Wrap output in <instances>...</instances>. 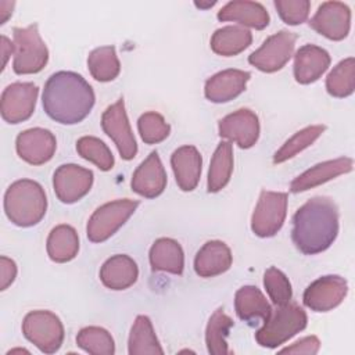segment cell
I'll use <instances>...</instances> for the list:
<instances>
[{
  "instance_id": "277c9868",
  "label": "cell",
  "mask_w": 355,
  "mask_h": 355,
  "mask_svg": "<svg viewBox=\"0 0 355 355\" xmlns=\"http://www.w3.org/2000/svg\"><path fill=\"white\" fill-rule=\"evenodd\" d=\"M306 313L300 305L294 302L276 305L268 320L255 333V340L261 347L277 348L302 331L306 327Z\"/></svg>"
},
{
  "instance_id": "5bb4252c",
  "label": "cell",
  "mask_w": 355,
  "mask_h": 355,
  "mask_svg": "<svg viewBox=\"0 0 355 355\" xmlns=\"http://www.w3.org/2000/svg\"><path fill=\"white\" fill-rule=\"evenodd\" d=\"M309 26L330 40H343L351 28V10L341 1H324L309 21Z\"/></svg>"
},
{
  "instance_id": "d590c367",
  "label": "cell",
  "mask_w": 355,
  "mask_h": 355,
  "mask_svg": "<svg viewBox=\"0 0 355 355\" xmlns=\"http://www.w3.org/2000/svg\"><path fill=\"white\" fill-rule=\"evenodd\" d=\"M78 154L93 162L101 171H110L114 166V155L107 144L94 136H83L76 141Z\"/></svg>"
},
{
  "instance_id": "603a6c76",
  "label": "cell",
  "mask_w": 355,
  "mask_h": 355,
  "mask_svg": "<svg viewBox=\"0 0 355 355\" xmlns=\"http://www.w3.org/2000/svg\"><path fill=\"white\" fill-rule=\"evenodd\" d=\"M218 19L222 22H239L240 25L261 31L269 25L270 18L266 8L261 3L248 0H234L225 4L218 11Z\"/></svg>"
},
{
  "instance_id": "d4e9b609",
  "label": "cell",
  "mask_w": 355,
  "mask_h": 355,
  "mask_svg": "<svg viewBox=\"0 0 355 355\" xmlns=\"http://www.w3.org/2000/svg\"><path fill=\"white\" fill-rule=\"evenodd\" d=\"M234 309L237 316L251 326L257 324L259 319L266 322L272 312L265 295L255 286H243L236 291Z\"/></svg>"
},
{
  "instance_id": "6da1fadb",
  "label": "cell",
  "mask_w": 355,
  "mask_h": 355,
  "mask_svg": "<svg viewBox=\"0 0 355 355\" xmlns=\"http://www.w3.org/2000/svg\"><path fill=\"white\" fill-rule=\"evenodd\" d=\"M96 97L93 87L85 78L72 71L53 73L43 89L42 103L44 112L55 122L75 125L92 111Z\"/></svg>"
},
{
  "instance_id": "3957f363",
  "label": "cell",
  "mask_w": 355,
  "mask_h": 355,
  "mask_svg": "<svg viewBox=\"0 0 355 355\" xmlns=\"http://www.w3.org/2000/svg\"><path fill=\"white\" fill-rule=\"evenodd\" d=\"M47 209V198L43 187L31 179L14 182L4 194V212L19 227L37 225Z\"/></svg>"
},
{
  "instance_id": "4fadbf2b",
  "label": "cell",
  "mask_w": 355,
  "mask_h": 355,
  "mask_svg": "<svg viewBox=\"0 0 355 355\" xmlns=\"http://www.w3.org/2000/svg\"><path fill=\"white\" fill-rule=\"evenodd\" d=\"M93 184V172L76 164L60 165L53 175L57 198L64 204H73L85 197Z\"/></svg>"
},
{
  "instance_id": "7c38bea8",
  "label": "cell",
  "mask_w": 355,
  "mask_h": 355,
  "mask_svg": "<svg viewBox=\"0 0 355 355\" xmlns=\"http://www.w3.org/2000/svg\"><path fill=\"white\" fill-rule=\"evenodd\" d=\"M348 293L347 280L338 275H326L312 282L304 291V305L315 312H327L338 306Z\"/></svg>"
},
{
  "instance_id": "83f0119b",
  "label": "cell",
  "mask_w": 355,
  "mask_h": 355,
  "mask_svg": "<svg viewBox=\"0 0 355 355\" xmlns=\"http://www.w3.org/2000/svg\"><path fill=\"white\" fill-rule=\"evenodd\" d=\"M79 237L69 225H58L51 229L47 237V255L51 261L64 263L78 255Z\"/></svg>"
},
{
  "instance_id": "2e32d148",
  "label": "cell",
  "mask_w": 355,
  "mask_h": 355,
  "mask_svg": "<svg viewBox=\"0 0 355 355\" xmlns=\"http://www.w3.org/2000/svg\"><path fill=\"white\" fill-rule=\"evenodd\" d=\"M17 154L31 165L49 162L57 148V140L49 129L31 128L21 132L15 140Z\"/></svg>"
},
{
  "instance_id": "ffe728a7",
  "label": "cell",
  "mask_w": 355,
  "mask_h": 355,
  "mask_svg": "<svg viewBox=\"0 0 355 355\" xmlns=\"http://www.w3.org/2000/svg\"><path fill=\"white\" fill-rule=\"evenodd\" d=\"M329 53L315 44H304L294 55V78L301 85H309L318 80L329 68Z\"/></svg>"
},
{
  "instance_id": "f35d334b",
  "label": "cell",
  "mask_w": 355,
  "mask_h": 355,
  "mask_svg": "<svg viewBox=\"0 0 355 355\" xmlns=\"http://www.w3.org/2000/svg\"><path fill=\"white\" fill-rule=\"evenodd\" d=\"M273 4L287 25H300L308 19L311 8L308 0H275Z\"/></svg>"
},
{
  "instance_id": "ab89813d",
  "label": "cell",
  "mask_w": 355,
  "mask_h": 355,
  "mask_svg": "<svg viewBox=\"0 0 355 355\" xmlns=\"http://www.w3.org/2000/svg\"><path fill=\"white\" fill-rule=\"evenodd\" d=\"M319 348H320V341H319V338H318L316 336H308V337H304V338L298 340V341L294 343L293 345L280 349V352L315 355V354H318Z\"/></svg>"
},
{
  "instance_id": "e575fe53",
  "label": "cell",
  "mask_w": 355,
  "mask_h": 355,
  "mask_svg": "<svg viewBox=\"0 0 355 355\" xmlns=\"http://www.w3.org/2000/svg\"><path fill=\"white\" fill-rule=\"evenodd\" d=\"M324 129L326 128L323 125H311L298 130L275 153L273 164H282L295 157L298 153L309 147L324 132Z\"/></svg>"
},
{
  "instance_id": "7402d4cb",
  "label": "cell",
  "mask_w": 355,
  "mask_h": 355,
  "mask_svg": "<svg viewBox=\"0 0 355 355\" xmlns=\"http://www.w3.org/2000/svg\"><path fill=\"white\" fill-rule=\"evenodd\" d=\"M232 251L219 240L207 241L196 254L194 270L201 277H214L225 273L232 266Z\"/></svg>"
},
{
  "instance_id": "9c48e42d",
  "label": "cell",
  "mask_w": 355,
  "mask_h": 355,
  "mask_svg": "<svg viewBox=\"0 0 355 355\" xmlns=\"http://www.w3.org/2000/svg\"><path fill=\"white\" fill-rule=\"evenodd\" d=\"M297 35L288 31H280L269 36L259 49L250 54L248 62L262 72H276L282 69L291 58Z\"/></svg>"
},
{
  "instance_id": "52a82bcc",
  "label": "cell",
  "mask_w": 355,
  "mask_h": 355,
  "mask_svg": "<svg viewBox=\"0 0 355 355\" xmlns=\"http://www.w3.org/2000/svg\"><path fill=\"white\" fill-rule=\"evenodd\" d=\"M137 200H115L98 207L90 216L86 234L93 243H103L108 240L136 211Z\"/></svg>"
},
{
  "instance_id": "cb8c5ba5",
  "label": "cell",
  "mask_w": 355,
  "mask_h": 355,
  "mask_svg": "<svg viewBox=\"0 0 355 355\" xmlns=\"http://www.w3.org/2000/svg\"><path fill=\"white\" fill-rule=\"evenodd\" d=\"M139 268L136 262L125 254H116L108 258L100 269L101 283L111 290H125L136 283Z\"/></svg>"
},
{
  "instance_id": "8d00e7d4",
  "label": "cell",
  "mask_w": 355,
  "mask_h": 355,
  "mask_svg": "<svg viewBox=\"0 0 355 355\" xmlns=\"http://www.w3.org/2000/svg\"><path fill=\"white\" fill-rule=\"evenodd\" d=\"M137 129L141 140L146 144H157L164 141L171 132V126L165 122L164 116L155 111H148L140 115Z\"/></svg>"
},
{
  "instance_id": "d6986e66",
  "label": "cell",
  "mask_w": 355,
  "mask_h": 355,
  "mask_svg": "<svg viewBox=\"0 0 355 355\" xmlns=\"http://www.w3.org/2000/svg\"><path fill=\"white\" fill-rule=\"evenodd\" d=\"M352 165H354V161L348 157H340L336 159H329V161L316 164L312 168L306 169L300 176H297L291 182L290 190L293 193H301V191L313 189L340 175L351 172Z\"/></svg>"
},
{
  "instance_id": "b9f144b4",
  "label": "cell",
  "mask_w": 355,
  "mask_h": 355,
  "mask_svg": "<svg viewBox=\"0 0 355 355\" xmlns=\"http://www.w3.org/2000/svg\"><path fill=\"white\" fill-rule=\"evenodd\" d=\"M0 49H1V57H3V62H1V71L6 68V64L10 58L11 54H14V43H11V40L1 35V44H0Z\"/></svg>"
},
{
  "instance_id": "f546056e",
  "label": "cell",
  "mask_w": 355,
  "mask_h": 355,
  "mask_svg": "<svg viewBox=\"0 0 355 355\" xmlns=\"http://www.w3.org/2000/svg\"><path fill=\"white\" fill-rule=\"evenodd\" d=\"M233 172V147L230 141H220L211 158L207 189L209 193L220 191L230 180Z\"/></svg>"
},
{
  "instance_id": "d6a6232c",
  "label": "cell",
  "mask_w": 355,
  "mask_h": 355,
  "mask_svg": "<svg viewBox=\"0 0 355 355\" xmlns=\"http://www.w3.org/2000/svg\"><path fill=\"white\" fill-rule=\"evenodd\" d=\"M355 89V60L348 57L340 61L326 78V90L337 98L348 97Z\"/></svg>"
},
{
  "instance_id": "1f68e13d",
  "label": "cell",
  "mask_w": 355,
  "mask_h": 355,
  "mask_svg": "<svg viewBox=\"0 0 355 355\" xmlns=\"http://www.w3.org/2000/svg\"><path fill=\"white\" fill-rule=\"evenodd\" d=\"M90 75L98 82L114 80L121 71V64L114 46H101L94 49L87 57Z\"/></svg>"
},
{
  "instance_id": "f1b7e54d",
  "label": "cell",
  "mask_w": 355,
  "mask_h": 355,
  "mask_svg": "<svg viewBox=\"0 0 355 355\" xmlns=\"http://www.w3.org/2000/svg\"><path fill=\"white\" fill-rule=\"evenodd\" d=\"M129 355H155L164 354V349L155 336L153 323L148 316L139 315L129 333L128 340Z\"/></svg>"
},
{
  "instance_id": "7bdbcfd3",
  "label": "cell",
  "mask_w": 355,
  "mask_h": 355,
  "mask_svg": "<svg viewBox=\"0 0 355 355\" xmlns=\"http://www.w3.org/2000/svg\"><path fill=\"white\" fill-rule=\"evenodd\" d=\"M14 6H15L14 1H6V0L0 1V25L6 24L7 19L11 17Z\"/></svg>"
},
{
  "instance_id": "ac0fdd59",
  "label": "cell",
  "mask_w": 355,
  "mask_h": 355,
  "mask_svg": "<svg viewBox=\"0 0 355 355\" xmlns=\"http://www.w3.org/2000/svg\"><path fill=\"white\" fill-rule=\"evenodd\" d=\"M250 78L251 73L241 69L220 71L205 82L204 94L212 103H227L245 90Z\"/></svg>"
},
{
  "instance_id": "74e56055",
  "label": "cell",
  "mask_w": 355,
  "mask_h": 355,
  "mask_svg": "<svg viewBox=\"0 0 355 355\" xmlns=\"http://www.w3.org/2000/svg\"><path fill=\"white\" fill-rule=\"evenodd\" d=\"M263 286L275 305H286L291 301V283L280 269L275 266L268 268L263 273Z\"/></svg>"
},
{
  "instance_id": "8fae6325",
  "label": "cell",
  "mask_w": 355,
  "mask_h": 355,
  "mask_svg": "<svg viewBox=\"0 0 355 355\" xmlns=\"http://www.w3.org/2000/svg\"><path fill=\"white\" fill-rule=\"evenodd\" d=\"M39 89L32 82H15L1 93L0 111L7 123H19L31 118L35 111Z\"/></svg>"
},
{
  "instance_id": "8992f818",
  "label": "cell",
  "mask_w": 355,
  "mask_h": 355,
  "mask_svg": "<svg viewBox=\"0 0 355 355\" xmlns=\"http://www.w3.org/2000/svg\"><path fill=\"white\" fill-rule=\"evenodd\" d=\"M22 333L28 341L44 354L57 352L64 341V326L50 311H32L22 322Z\"/></svg>"
},
{
  "instance_id": "60d3db41",
  "label": "cell",
  "mask_w": 355,
  "mask_h": 355,
  "mask_svg": "<svg viewBox=\"0 0 355 355\" xmlns=\"http://www.w3.org/2000/svg\"><path fill=\"white\" fill-rule=\"evenodd\" d=\"M17 276V265L7 257H0V290H6Z\"/></svg>"
},
{
  "instance_id": "44dd1931",
  "label": "cell",
  "mask_w": 355,
  "mask_h": 355,
  "mask_svg": "<svg viewBox=\"0 0 355 355\" xmlns=\"http://www.w3.org/2000/svg\"><path fill=\"white\" fill-rule=\"evenodd\" d=\"M171 165L180 190L191 191L197 187L201 176L202 158L194 146H182L171 155Z\"/></svg>"
},
{
  "instance_id": "4dcf8cb0",
  "label": "cell",
  "mask_w": 355,
  "mask_h": 355,
  "mask_svg": "<svg viewBox=\"0 0 355 355\" xmlns=\"http://www.w3.org/2000/svg\"><path fill=\"white\" fill-rule=\"evenodd\" d=\"M233 324V319L229 315H226L222 308L216 309L211 315L205 329V344L209 354L227 355L230 352L227 348L226 338Z\"/></svg>"
},
{
  "instance_id": "7a4b0ae2",
  "label": "cell",
  "mask_w": 355,
  "mask_h": 355,
  "mask_svg": "<svg viewBox=\"0 0 355 355\" xmlns=\"http://www.w3.org/2000/svg\"><path fill=\"white\" fill-rule=\"evenodd\" d=\"M338 234V208L329 197H313L293 216L291 239L305 255L327 250Z\"/></svg>"
},
{
  "instance_id": "836d02e7",
  "label": "cell",
  "mask_w": 355,
  "mask_h": 355,
  "mask_svg": "<svg viewBox=\"0 0 355 355\" xmlns=\"http://www.w3.org/2000/svg\"><path fill=\"white\" fill-rule=\"evenodd\" d=\"M76 345L92 355H114L115 352L112 336L98 326L80 329L76 336Z\"/></svg>"
},
{
  "instance_id": "ba28073f",
  "label": "cell",
  "mask_w": 355,
  "mask_h": 355,
  "mask_svg": "<svg viewBox=\"0 0 355 355\" xmlns=\"http://www.w3.org/2000/svg\"><path fill=\"white\" fill-rule=\"evenodd\" d=\"M286 215L287 194L263 190L251 216V230L258 237H272L282 229Z\"/></svg>"
},
{
  "instance_id": "ee69618b",
  "label": "cell",
  "mask_w": 355,
  "mask_h": 355,
  "mask_svg": "<svg viewBox=\"0 0 355 355\" xmlns=\"http://www.w3.org/2000/svg\"><path fill=\"white\" fill-rule=\"evenodd\" d=\"M194 4H196V7H198V8H209V7L215 6L216 1H208V3H201V1L198 3V1H196Z\"/></svg>"
},
{
  "instance_id": "4316f807",
  "label": "cell",
  "mask_w": 355,
  "mask_h": 355,
  "mask_svg": "<svg viewBox=\"0 0 355 355\" xmlns=\"http://www.w3.org/2000/svg\"><path fill=\"white\" fill-rule=\"evenodd\" d=\"M252 42V33L244 26L227 25L214 32L211 37V49L215 54L233 57L244 51Z\"/></svg>"
},
{
  "instance_id": "5b68a950",
  "label": "cell",
  "mask_w": 355,
  "mask_h": 355,
  "mask_svg": "<svg viewBox=\"0 0 355 355\" xmlns=\"http://www.w3.org/2000/svg\"><path fill=\"white\" fill-rule=\"evenodd\" d=\"M14 61L12 69L17 75L40 72L49 61V50L39 33L37 24L26 28H14Z\"/></svg>"
},
{
  "instance_id": "9a60e30c",
  "label": "cell",
  "mask_w": 355,
  "mask_h": 355,
  "mask_svg": "<svg viewBox=\"0 0 355 355\" xmlns=\"http://www.w3.org/2000/svg\"><path fill=\"white\" fill-rule=\"evenodd\" d=\"M218 135L234 141L240 148H250L258 141L259 119L254 111L240 108L219 121Z\"/></svg>"
},
{
  "instance_id": "30bf717a",
  "label": "cell",
  "mask_w": 355,
  "mask_h": 355,
  "mask_svg": "<svg viewBox=\"0 0 355 355\" xmlns=\"http://www.w3.org/2000/svg\"><path fill=\"white\" fill-rule=\"evenodd\" d=\"M101 128L104 133L115 143L121 158L129 161L136 157L137 143L130 129L122 97L112 105L107 107V110L103 112Z\"/></svg>"
},
{
  "instance_id": "484cf974",
  "label": "cell",
  "mask_w": 355,
  "mask_h": 355,
  "mask_svg": "<svg viewBox=\"0 0 355 355\" xmlns=\"http://www.w3.org/2000/svg\"><path fill=\"white\" fill-rule=\"evenodd\" d=\"M150 265L155 272H168L182 275L184 268V254L180 244L168 237L155 240L150 248Z\"/></svg>"
},
{
  "instance_id": "e0dca14e",
  "label": "cell",
  "mask_w": 355,
  "mask_h": 355,
  "mask_svg": "<svg viewBox=\"0 0 355 355\" xmlns=\"http://www.w3.org/2000/svg\"><path fill=\"white\" fill-rule=\"evenodd\" d=\"M130 186L135 193L146 198H154L162 194L166 187V172L157 151H151L136 168Z\"/></svg>"
}]
</instances>
